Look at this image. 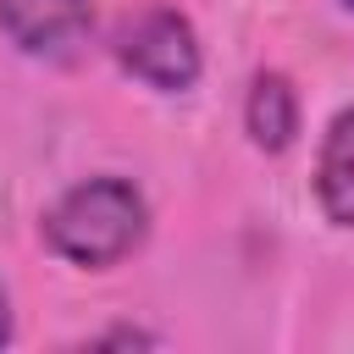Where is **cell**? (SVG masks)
<instances>
[{"label":"cell","instance_id":"2","mask_svg":"<svg viewBox=\"0 0 354 354\" xmlns=\"http://www.w3.org/2000/svg\"><path fill=\"white\" fill-rule=\"evenodd\" d=\"M116 61H122L138 83H149V88H160V94L194 88V83H199V66H205L194 22H188L183 11H171V6H149V11L127 17L122 33H116Z\"/></svg>","mask_w":354,"mask_h":354},{"label":"cell","instance_id":"4","mask_svg":"<svg viewBox=\"0 0 354 354\" xmlns=\"http://www.w3.org/2000/svg\"><path fill=\"white\" fill-rule=\"evenodd\" d=\"M315 199L326 210V221L354 227V105L332 116L321 155H315Z\"/></svg>","mask_w":354,"mask_h":354},{"label":"cell","instance_id":"1","mask_svg":"<svg viewBox=\"0 0 354 354\" xmlns=\"http://www.w3.org/2000/svg\"><path fill=\"white\" fill-rule=\"evenodd\" d=\"M149 232V205L127 177H88L72 183L44 210V243L72 266H116Z\"/></svg>","mask_w":354,"mask_h":354},{"label":"cell","instance_id":"6","mask_svg":"<svg viewBox=\"0 0 354 354\" xmlns=\"http://www.w3.org/2000/svg\"><path fill=\"white\" fill-rule=\"evenodd\" d=\"M100 343H155V337H149V332H105Z\"/></svg>","mask_w":354,"mask_h":354},{"label":"cell","instance_id":"3","mask_svg":"<svg viewBox=\"0 0 354 354\" xmlns=\"http://www.w3.org/2000/svg\"><path fill=\"white\" fill-rule=\"evenodd\" d=\"M88 28V0H0V33L28 55H66Z\"/></svg>","mask_w":354,"mask_h":354},{"label":"cell","instance_id":"8","mask_svg":"<svg viewBox=\"0 0 354 354\" xmlns=\"http://www.w3.org/2000/svg\"><path fill=\"white\" fill-rule=\"evenodd\" d=\"M343 6H348V11H354V0H343Z\"/></svg>","mask_w":354,"mask_h":354},{"label":"cell","instance_id":"5","mask_svg":"<svg viewBox=\"0 0 354 354\" xmlns=\"http://www.w3.org/2000/svg\"><path fill=\"white\" fill-rule=\"evenodd\" d=\"M243 122H249V138H254L266 155L288 149L293 133H299V94H293V83H288L282 72H260V77L249 83Z\"/></svg>","mask_w":354,"mask_h":354},{"label":"cell","instance_id":"7","mask_svg":"<svg viewBox=\"0 0 354 354\" xmlns=\"http://www.w3.org/2000/svg\"><path fill=\"white\" fill-rule=\"evenodd\" d=\"M0 343H11V299H6V288H0Z\"/></svg>","mask_w":354,"mask_h":354}]
</instances>
